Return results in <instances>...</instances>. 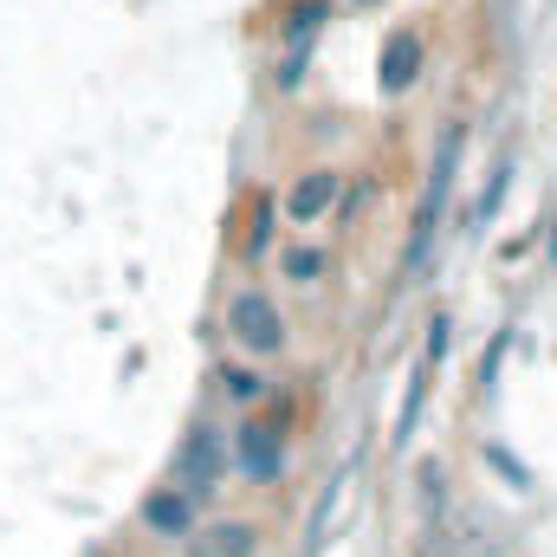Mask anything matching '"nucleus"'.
Returning <instances> with one entry per match:
<instances>
[{
    "instance_id": "nucleus-1",
    "label": "nucleus",
    "mask_w": 557,
    "mask_h": 557,
    "mask_svg": "<svg viewBox=\"0 0 557 557\" xmlns=\"http://www.w3.org/2000/svg\"><path fill=\"white\" fill-rule=\"evenodd\" d=\"M221 331H227V344L247 363H273L278 350L292 344V324H285V311H278V298L267 285H240L227 298V311H221Z\"/></svg>"
},
{
    "instance_id": "nucleus-2",
    "label": "nucleus",
    "mask_w": 557,
    "mask_h": 557,
    "mask_svg": "<svg viewBox=\"0 0 557 557\" xmlns=\"http://www.w3.org/2000/svg\"><path fill=\"white\" fill-rule=\"evenodd\" d=\"M227 467H234V454H227V434H221L214 421H195V428H188V441L175 447L169 486H182V493H188V499L201 506V499H214V493H221Z\"/></svg>"
},
{
    "instance_id": "nucleus-3",
    "label": "nucleus",
    "mask_w": 557,
    "mask_h": 557,
    "mask_svg": "<svg viewBox=\"0 0 557 557\" xmlns=\"http://www.w3.org/2000/svg\"><path fill=\"white\" fill-rule=\"evenodd\" d=\"M454 162H460V131H447L434 149V169H428V188H421L416 208V234H409V253H403V273H421L428 253H434V234H441V208H447V188H454Z\"/></svg>"
},
{
    "instance_id": "nucleus-4",
    "label": "nucleus",
    "mask_w": 557,
    "mask_h": 557,
    "mask_svg": "<svg viewBox=\"0 0 557 557\" xmlns=\"http://www.w3.org/2000/svg\"><path fill=\"white\" fill-rule=\"evenodd\" d=\"M227 454L253 486H278V473H285V421L267 416V409H247V421L227 434Z\"/></svg>"
},
{
    "instance_id": "nucleus-5",
    "label": "nucleus",
    "mask_w": 557,
    "mask_h": 557,
    "mask_svg": "<svg viewBox=\"0 0 557 557\" xmlns=\"http://www.w3.org/2000/svg\"><path fill=\"white\" fill-rule=\"evenodd\" d=\"M337 201H344V169L318 162V169H305V175L285 182V195H278V221L305 234V227H324V221L337 214Z\"/></svg>"
},
{
    "instance_id": "nucleus-6",
    "label": "nucleus",
    "mask_w": 557,
    "mask_h": 557,
    "mask_svg": "<svg viewBox=\"0 0 557 557\" xmlns=\"http://www.w3.org/2000/svg\"><path fill=\"white\" fill-rule=\"evenodd\" d=\"M137 519H143V532H149V539L182 545V539L201 525V506H195L182 486H149V493H143V506H137Z\"/></svg>"
},
{
    "instance_id": "nucleus-7",
    "label": "nucleus",
    "mask_w": 557,
    "mask_h": 557,
    "mask_svg": "<svg viewBox=\"0 0 557 557\" xmlns=\"http://www.w3.org/2000/svg\"><path fill=\"white\" fill-rule=\"evenodd\" d=\"M260 525L253 519H201L188 539H182V552L188 557H260Z\"/></svg>"
},
{
    "instance_id": "nucleus-8",
    "label": "nucleus",
    "mask_w": 557,
    "mask_h": 557,
    "mask_svg": "<svg viewBox=\"0 0 557 557\" xmlns=\"http://www.w3.org/2000/svg\"><path fill=\"white\" fill-rule=\"evenodd\" d=\"M214 383H221V396H227L234 409H267V403H273V376H267L260 363H247V357L221 363V370H214Z\"/></svg>"
},
{
    "instance_id": "nucleus-9",
    "label": "nucleus",
    "mask_w": 557,
    "mask_h": 557,
    "mask_svg": "<svg viewBox=\"0 0 557 557\" xmlns=\"http://www.w3.org/2000/svg\"><path fill=\"white\" fill-rule=\"evenodd\" d=\"M421 78V33L416 26H396L389 39H383V91L396 98V91H409Z\"/></svg>"
},
{
    "instance_id": "nucleus-10",
    "label": "nucleus",
    "mask_w": 557,
    "mask_h": 557,
    "mask_svg": "<svg viewBox=\"0 0 557 557\" xmlns=\"http://www.w3.org/2000/svg\"><path fill=\"white\" fill-rule=\"evenodd\" d=\"M278 278L292 285V292H311V285H324L331 278V253L318 247V240H292V247H278L273 253Z\"/></svg>"
},
{
    "instance_id": "nucleus-11",
    "label": "nucleus",
    "mask_w": 557,
    "mask_h": 557,
    "mask_svg": "<svg viewBox=\"0 0 557 557\" xmlns=\"http://www.w3.org/2000/svg\"><path fill=\"white\" fill-rule=\"evenodd\" d=\"M273 227H278V195H253V214H247V234H240V260H267L273 253Z\"/></svg>"
},
{
    "instance_id": "nucleus-12",
    "label": "nucleus",
    "mask_w": 557,
    "mask_h": 557,
    "mask_svg": "<svg viewBox=\"0 0 557 557\" xmlns=\"http://www.w3.org/2000/svg\"><path fill=\"white\" fill-rule=\"evenodd\" d=\"M441 467L434 460H421V525H428V539H434V525H441Z\"/></svg>"
},
{
    "instance_id": "nucleus-13",
    "label": "nucleus",
    "mask_w": 557,
    "mask_h": 557,
    "mask_svg": "<svg viewBox=\"0 0 557 557\" xmlns=\"http://www.w3.org/2000/svg\"><path fill=\"white\" fill-rule=\"evenodd\" d=\"M318 20H324V0H305V7H292V20H285V46L311 39V33H318Z\"/></svg>"
},
{
    "instance_id": "nucleus-14",
    "label": "nucleus",
    "mask_w": 557,
    "mask_h": 557,
    "mask_svg": "<svg viewBox=\"0 0 557 557\" xmlns=\"http://www.w3.org/2000/svg\"><path fill=\"white\" fill-rule=\"evenodd\" d=\"M506 175H512V162H499V169H493V182H486V195H480L473 221H493V208H499V195H506Z\"/></svg>"
},
{
    "instance_id": "nucleus-15",
    "label": "nucleus",
    "mask_w": 557,
    "mask_h": 557,
    "mask_svg": "<svg viewBox=\"0 0 557 557\" xmlns=\"http://www.w3.org/2000/svg\"><path fill=\"white\" fill-rule=\"evenodd\" d=\"M350 7H383V0H350Z\"/></svg>"
}]
</instances>
